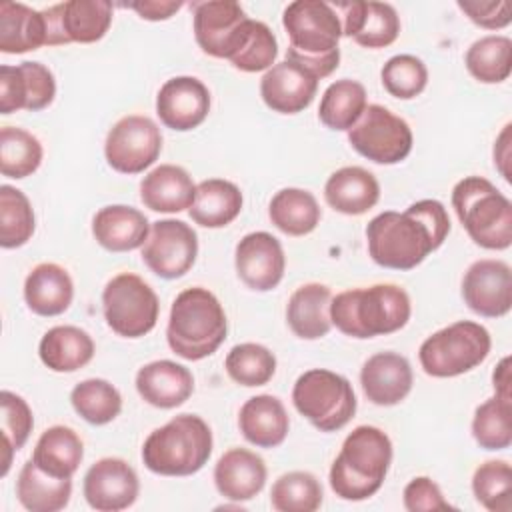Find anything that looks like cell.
I'll return each instance as SVG.
<instances>
[{
	"label": "cell",
	"mask_w": 512,
	"mask_h": 512,
	"mask_svg": "<svg viewBox=\"0 0 512 512\" xmlns=\"http://www.w3.org/2000/svg\"><path fill=\"white\" fill-rule=\"evenodd\" d=\"M450 232V218L442 202L426 198L404 212H382L366 226L370 258L390 270H412L438 250Z\"/></svg>",
	"instance_id": "cell-1"
},
{
	"label": "cell",
	"mask_w": 512,
	"mask_h": 512,
	"mask_svg": "<svg viewBox=\"0 0 512 512\" xmlns=\"http://www.w3.org/2000/svg\"><path fill=\"white\" fill-rule=\"evenodd\" d=\"M282 26L290 38L286 60L302 66L318 80L338 68L342 24L332 4L320 0L290 2L282 14Z\"/></svg>",
	"instance_id": "cell-2"
},
{
	"label": "cell",
	"mask_w": 512,
	"mask_h": 512,
	"mask_svg": "<svg viewBox=\"0 0 512 512\" xmlns=\"http://www.w3.org/2000/svg\"><path fill=\"white\" fill-rule=\"evenodd\" d=\"M412 304L404 288L396 284H374L336 294L330 302V320L346 336L374 338L404 328Z\"/></svg>",
	"instance_id": "cell-3"
},
{
	"label": "cell",
	"mask_w": 512,
	"mask_h": 512,
	"mask_svg": "<svg viewBox=\"0 0 512 512\" xmlns=\"http://www.w3.org/2000/svg\"><path fill=\"white\" fill-rule=\"evenodd\" d=\"M392 464V442L376 426H356L342 442L330 466V488L342 500L360 502L374 496Z\"/></svg>",
	"instance_id": "cell-4"
},
{
	"label": "cell",
	"mask_w": 512,
	"mask_h": 512,
	"mask_svg": "<svg viewBox=\"0 0 512 512\" xmlns=\"http://www.w3.org/2000/svg\"><path fill=\"white\" fill-rule=\"evenodd\" d=\"M228 320L220 300L202 286L182 290L170 308L166 340L170 350L184 360H202L226 340Z\"/></svg>",
	"instance_id": "cell-5"
},
{
	"label": "cell",
	"mask_w": 512,
	"mask_h": 512,
	"mask_svg": "<svg viewBox=\"0 0 512 512\" xmlns=\"http://www.w3.org/2000/svg\"><path fill=\"white\" fill-rule=\"evenodd\" d=\"M212 454V430L196 414H178L152 430L142 446L144 466L160 476H190Z\"/></svg>",
	"instance_id": "cell-6"
},
{
	"label": "cell",
	"mask_w": 512,
	"mask_h": 512,
	"mask_svg": "<svg viewBox=\"0 0 512 512\" xmlns=\"http://www.w3.org/2000/svg\"><path fill=\"white\" fill-rule=\"evenodd\" d=\"M454 212L468 236L486 250L512 244V204L486 178L466 176L452 190Z\"/></svg>",
	"instance_id": "cell-7"
},
{
	"label": "cell",
	"mask_w": 512,
	"mask_h": 512,
	"mask_svg": "<svg viewBox=\"0 0 512 512\" xmlns=\"http://www.w3.org/2000/svg\"><path fill=\"white\" fill-rule=\"evenodd\" d=\"M492 348L490 332L472 320H458L432 336L418 350L420 366L428 376L454 378L480 366Z\"/></svg>",
	"instance_id": "cell-8"
},
{
	"label": "cell",
	"mask_w": 512,
	"mask_h": 512,
	"mask_svg": "<svg viewBox=\"0 0 512 512\" xmlns=\"http://www.w3.org/2000/svg\"><path fill=\"white\" fill-rule=\"evenodd\" d=\"M292 404L320 432H336L356 414V394L350 380L326 368H312L298 376Z\"/></svg>",
	"instance_id": "cell-9"
},
{
	"label": "cell",
	"mask_w": 512,
	"mask_h": 512,
	"mask_svg": "<svg viewBox=\"0 0 512 512\" xmlns=\"http://www.w3.org/2000/svg\"><path fill=\"white\" fill-rule=\"evenodd\" d=\"M102 312L112 332L122 338H140L156 326L160 302L148 282L132 272H122L104 286Z\"/></svg>",
	"instance_id": "cell-10"
},
{
	"label": "cell",
	"mask_w": 512,
	"mask_h": 512,
	"mask_svg": "<svg viewBox=\"0 0 512 512\" xmlns=\"http://www.w3.org/2000/svg\"><path fill=\"white\" fill-rule=\"evenodd\" d=\"M350 146L376 164H398L412 150L408 122L380 104H368L356 124L348 130Z\"/></svg>",
	"instance_id": "cell-11"
},
{
	"label": "cell",
	"mask_w": 512,
	"mask_h": 512,
	"mask_svg": "<svg viewBox=\"0 0 512 512\" xmlns=\"http://www.w3.org/2000/svg\"><path fill=\"white\" fill-rule=\"evenodd\" d=\"M252 18L234 0H208L194 4V38L200 50L212 58L230 60L240 52Z\"/></svg>",
	"instance_id": "cell-12"
},
{
	"label": "cell",
	"mask_w": 512,
	"mask_h": 512,
	"mask_svg": "<svg viewBox=\"0 0 512 512\" xmlns=\"http://www.w3.org/2000/svg\"><path fill=\"white\" fill-rule=\"evenodd\" d=\"M162 152V134L156 122L142 114L120 118L108 132L104 156L120 174H140L150 168Z\"/></svg>",
	"instance_id": "cell-13"
},
{
	"label": "cell",
	"mask_w": 512,
	"mask_h": 512,
	"mask_svg": "<svg viewBox=\"0 0 512 512\" xmlns=\"http://www.w3.org/2000/svg\"><path fill=\"white\" fill-rule=\"evenodd\" d=\"M198 236L190 224L176 218L156 220L142 246L144 264L160 278L184 276L196 262Z\"/></svg>",
	"instance_id": "cell-14"
},
{
	"label": "cell",
	"mask_w": 512,
	"mask_h": 512,
	"mask_svg": "<svg viewBox=\"0 0 512 512\" xmlns=\"http://www.w3.org/2000/svg\"><path fill=\"white\" fill-rule=\"evenodd\" d=\"M46 22V46L70 42L92 44L112 24V4L106 0H68L42 10Z\"/></svg>",
	"instance_id": "cell-15"
},
{
	"label": "cell",
	"mask_w": 512,
	"mask_h": 512,
	"mask_svg": "<svg viewBox=\"0 0 512 512\" xmlns=\"http://www.w3.org/2000/svg\"><path fill=\"white\" fill-rule=\"evenodd\" d=\"M466 306L484 316L500 318L512 308V270L502 260L482 258L468 266L462 278Z\"/></svg>",
	"instance_id": "cell-16"
},
{
	"label": "cell",
	"mask_w": 512,
	"mask_h": 512,
	"mask_svg": "<svg viewBox=\"0 0 512 512\" xmlns=\"http://www.w3.org/2000/svg\"><path fill=\"white\" fill-rule=\"evenodd\" d=\"M84 498L98 512L130 508L140 492L136 470L122 458H100L84 474Z\"/></svg>",
	"instance_id": "cell-17"
},
{
	"label": "cell",
	"mask_w": 512,
	"mask_h": 512,
	"mask_svg": "<svg viewBox=\"0 0 512 512\" xmlns=\"http://www.w3.org/2000/svg\"><path fill=\"white\" fill-rule=\"evenodd\" d=\"M56 96V80L42 62L24 60L16 66H0V112L16 110L38 112L52 104Z\"/></svg>",
	"instance_id": "cell-18"
},
{
	"label": "cell",
	"mask_w": 512,
	"mask_h": 512,
	"mask_svg": "<svg viewBox=\"0 0 512 512\" xmlns=\"http://www.w3.org/2000/svg\"><path fill=\"white\" fill-rule=\"evenodd\" d=\"M234 266L238 278L250 290L268 292L280 284L286 256L276 236L270 232H250L236 244Z\"/></svg>",
	"instance_id": "cell-19"
},
{
	"label": "cell",
	"mask_w": 512,
	"mask_h": 512,
	"mask_svg": "<svg viewBox=\"0 0 512 512\" xmlns=\"http://www.w3.org/2000/svg\"><path fill=\"white\" fill-rule=\"evenodd\" d=\"M210 112V92L194 76H174L166 80L156 96L160 122L176 132L198 128Z\"/></svg>",
	"instance_id": "cell-20"
},
{
	"label": "cell",
	"mask_w": 512,
	"mask_h": 512,
	"mask_svg": "<svg viewBox=\"0 0 512 512\" xmlns=\"http://www.w3.org/2000/svg\"><path fill=\"white\" fill-rule=\"evenodd\" d=\"M332 8L340 16L342 34L364 48H386L400 34V18L386 2H338Z\"/></svg>",
	"instance_id": "cell-21"
},
{
	"label": "cell",
	"mask_w": 512,
	"mask_h": 512,
	"mask_svg": "<svg viewBox=\"0 0 512 512\" xmlns=\"http://www.w3.org/2000/svg\"><path fill=\"white\" fill-rule=\"evenodd\" d=\"M318 90V78L302 66L282 60L268 68L260 80L264 104L278 114H298L306 110Z\"/></svg>",
	"instance_id": "cell-22"
},
{
	"label": "cell",
	"mask_w": 512,
	"mask_h": 512,
	"mask_svg": "<svg viewBox=\"0 0 512 512\" xmlns=\"http://www.w3.org/2000/svg\"><path fill=\"white\" fill-rule=\"evenodd\" d=\"M412 366L398 352H378L360 370L364 396L376 406L400 404L412 390Z\"/></svg>",
	"instance_id": "cell-23"
},
{
	"label": "cell",
	"mask_w": 512,
	"mask_h": 512,
	"mask_svg": "<svg viewBox=\"0 0 512 512\" xmlns=\"http://www.w3.org/2000/svg\"><path fill=\"white\" fill-rule=\"evenodd\" d=\"M266 464L262 456L248 448L226 450L214 466V484L220 496L246 502L258 496L266 484Z\"/></svg>",
	"instance_id": "cell-24"
},
{
	"label": "cell",
	"mask_w": 512,
	"mask_h": 512,
	"mask_svg": "<svg viewBox=\"0 0 512 512\" xmlns=\"http://www.w3.org/2000/svg\"><path fill=\"white\" fill-rule=\"evenodd\" d=\"M136 390L154 408H176L194 392L192 372L172 360H154L136 372Z\"/></svg>",
	"instance_id": "cell-25"
},
{
	"label": "cell",
	"mask_w": 512,
	"mask_h": 512,
	"mask_svg": "<svg viewBox=\"0 0 512 512\" xmlns=\"http://www.w3.org/2000/svg\"><path fill=\"white\" fill-rule=\"evenodd\" d=\"M92 234L96 242L110 252H130L148 240L150 222L134 206L112 204L100 208L92 218Z\"/></svg>",
	"instance_id": "cell-26"
},
{
	"label": "cell",
	"mask_w": 512,
	"mask_h": 512,
	"mask_svg": "<svg viewBox=\"0 0 512 512\" xmlns=\"http://www.w3.org/2000/svg\"><path fill=\"white\" fill-rule=\"evenodd\" d=\"M196 198L192 176L176 164H160L140 182V200L152 212L174 214L190 210Z\"/></svg>",
	"instance_id": "cell-27"
},
{
	"label": "cell",
	"mask_w": 512,
	"mask_h": 512,
	"mask_svg": "<svg viewBox=\"0 0 512 512\" xmlns=\"http://www.w3.org/2000/svg\"><path fill=\"white\" fill-rule=\"evenodd\" d=\"M238 428L250 444L258 448H276L286 440L290 420L280 398L258 394L242 404Z\"/></svg>",
	"instance_id": "cell-28"
},
{
	"label": "cell",
	"mask_w": 512,
	"mask_h": 512,
	"mask_svg": "<svg viewBox=\"0 0 512 512\" xmlns=\"http://www.w3.org/2000/svg\"><path fill=\"white\" fill-rule=\"evenodd\" d=\"M380 184L362 166H344L330 174L324 184V200L330 208L346 216H360L376 206Z\"/></svg>",
	"instance_id": "cell-29"
},
{
	"label": "cell",
	"mask_w": 512,
	"mask_h": 512,
	"mask_svg": "<svg viewBox=\"0 0 512 512\" xmlns=\"http://www.w3.org/2000/svg\"><path fill=\"white\" fill-rule=\"evenodd\" d=\"M74 298V282L66 268L42 262L24 280L26 306L38 316H58L66 312Z\"/></svg>",
	"instance_id": "cell-30"
},
{
	"label": "cell",
	"mask_w": 512,
	"mask_h": 512,
	"mask_svg": "<svg viewBox=\"0 0 512 512\" xmlns=\"http://www.w3.org/2000/svg\"><path fill=\"white\" fill-rule=\"evenodd\" d=\"M332 294L326 284L308 282L296 288L286 306V322L302 340H318L332 328L330 320Z\"/></svg>",
	"instance_id": "cell-31"
},
{
	"label": "cell",
	"mask_w": 512,
	"mask_h": 512,
	"mask_svg": "<svg viewBox=\"0 0 512 512\" xmlns=\"http://www.w3.org/2000/svg\"><path fill=\"white\" fill-rule=\"evenodd\" d=\"M94 350V340L86 330L64 324L50 328L42 336L38 356L54 372H76L92 360Z\"/></svg>",
	"instance_id": "cell-32"
},
{
	"label": "cell",
	"mask_w": 512,
	"mask_h": 512,
	"mask_svg": "<svg viewBox=\"0 0 512 512\" xmlns=\"http://www.w3.org/2000/svg\"><path fill=\"white\" fill-rule=\"evenodd\" d=\"M84 458V444L70 426L46 428L32 452V462L54 478H72Z\"/></svg>",
	"instance_id": "cell-33"
},
{
	"label": "cell",
	"mask_w": 512,
	"mask_h": 512,
	"mask_svg": "<svg viewBox=\"0 0 512 512\" xmlns=\"http://www.w3.org/2000/svg\"><path fill=\"white\" fill-rule=\"evenodd\" d=\"M46 46V22L42 12L22 2L0 4V52L24 54Z\"/></svg>",
	"instance_id": "cell-34"
},
{
	"label": "cell",
	"mask_w": 512,
	"mask_h": 512,
	"mask_svg": "<svg viewBox=\"0 0 512 512\" xmlns=\"http://www.w3.org/2000/svg\"><path fill=\"white\" fill-rule=\"evenodd\" d=\"M242 210L240 188L224 178H208L196 186L190 218L204 228H224Z\"/></svg>",
	"instance_id": "cell-35"
},
{
	"label": "cell",
	"mask_w": 512,
	"mask_h": 512,
	"mask_svg": "<svg viewBox=\"0 0 512 512\" xmlns=\"http://www.w3.org/2000/svg\"><path fill=\"white\" fill-rule=\"evenodd\" d=\"M16 496L30 512H58L70 502L72 478H54L42 472L30 458L18 474Z\"/></svg>",
	"instance_id": "cell-36"
},
{
	"label": "cell",
	"mask_w": 512,
	"mask_h": 512,
	"mask_svg": "<svg viewBox=\"0 0 512 512\" xmlns=\"http://www.w3.org/2000/svg\"><path fill=\"white\" fill-rule=\"evenodd\" d=\"M268 216L280 232L288 236H306L320 224L322 212L312 192L302 188H282L272 196Z\"/></svg>",
	"instance_id": "cell-37"
},
{
	"label": "cell",
	"mask_w": 512,
	"mask_h": 512,
	"mask_svg": "<svg viewBox=\"0 0 512 512\" xmlns=\"http://www.w3.org/2000/svg\"><path fill=\"white\" fill-rule=\"evenodd\" d=\"M366 88L358 80L342 78L332 82L322 98L318 108L320 122L330 130H350L366 108Z\"/></svg>",
	"instance_id": "cell-38"
},
{
	"label": "cell",
	"mask_w": 512,
	"mask_h": 512,
	"mask_svg": "<svg viewBox=\"0 0 512 512\" xmlns=\"http://www.w3.org/2000/svg\"><path fill=\"white\" fill-rule=\"evenodd\" d=\"M466 68L482 84H500L512 72V40L490 34L470 44L466 50Z\"/></svg>",
	"instance_id": "cell-39"
},
{
	"label": "cell",
	"mask_w": 512,
	"mask_h": 512,
	"mask_svg": "<svg viewBox=\"0 0 512 512\" xmlns=\"http://www.w3.org/2000/svg\"><path fill=\"white\" fill-rule=\"evenodd\" d=\"M70 404L82 420L94 426H102L120 414L122 396L118 388L108 380L88 378L72 388Z\"/></svg>",
	"instance_id": "cell-40"
},
{
	"label": "cell",
	"mask_w": 512,
	"mask_h": 512,
	"mask_svg": "<svg viewBox=\"0 0 512 512\" xmlns=\"http://www.w3.org/2000/svg\"><path fill=\"white\" fill-rule=\"evenodd\" d=\"M40 140L24 128L2 126L0 130V172L6 178L22 180L42 164Z\"/></svg>",
	"instance_id": "cell-41"
},
{
	"label": "cell",
	"mask_w": 512,
	"mask_h": 512,
	"mask_svg": "<svg viewBox=\"0 0 512 512\" xmlns=\"http://www.w3.org/2000/svg\"><path fill=\"white\" fill-rule=\"evenodd\" d=\"M34 210L28 196L8 184L0 186V246L20 248L34 234Z\"/></svg>",
	"instance_id": "cell-42"
},
{
	"label": "cell",
	"mask_w": 512,
	"mask_h": 512,
	"mask_svg": "<svg viewBox=\"0 0 512 512\" xmlns=\"http://www.w3.org/2000/svg\"><path fill=\"white\" fill-rule=\"evenodd\" d=\"M322 484L304 470L282 474L270 490V504L278 512H314L322 504Z\"/></svg>",
	"instance_id": "cell-43"
},
{
	"label": "cell",
	"mask_w": 512,
	"mask_h": 512,
	"mask_svg": "<svg viewBox=\"0 0 512 512\" xmlns=\"http://www.w3.org/2000/svg\"><path fill=\"white\" fill-rule=\"evenodd\" d=\"M228 376L240 386H264L276 372V356L262 344L244 342L230 348L224 360Z\"/></svg>",
	"instance_id": "cell-44"
},
{
	"label": "cell",
	"mask_w": 512,
	"mask_h": 512,
	"mask_svg": "<svg viewBox=\"0 0 512 512\" xmlns=\"http://www.w3.org/2000/svg\"><path fill=\"white\" fill-rule=\"evenodd\" d=\"M472 436L484 450H504L512 444V400L498 396L482 402L472 418Z\"/></svg>",
	"instance_id": "cell-45"
},
{
	"label": "cell",
	"mask_w": 512,
	"mask_h": 512,
	"mask_svg": "<svg viewBox=\"0 0 512 512\" xmlns=\"http://www.w3.org/2000/svg\"><path fill=\"white\" fill-rule=\"evenodd\" d=\"M472 492L490 512L512 510V468L506 460H488L474 470Z\"/></svg>",
	"instance_id": "cell-46"
},
{
	"label": "cell",
	"mask_w": 512,
	"mask_h": 512,
	"mask_svg": "<svg viewBox=\"0 0 512 512\" xmlns=\"http://www.w3.org/2000/svg\"><path fill=\"white\" fill-rule=\"evenodd\" d=\"M0 408H2L0 422H2V442H4L2 476H6L12 462V452L20 450L26 444L34 428V418L28 402L10 390L0 392Z\"/></svg>",
	"instance_id": "cell-47"
},
{
	"label": "cell",
	"mask_w": 512,
	"mask_h": 512,
	"mask_svg": "<svg viewBox=\"0 0 512 512\" xmlns=\"http://www.w3.org/2000/svg\"><path fill=\"white\" fill-rule=\"evenodd\" d=\"M384 90L400 100H412L424 92L428 84L426 64L412 54L392 56L380 72Z\"/></svg>",
	"instance_id": "cell-48"
},
{
	"label": "cell",
	"mask_w": 512,
	"mask_h": 512,
	"mask_svg": "<svg viewBox=\"0 0 512 512\" xmlns=\"http://www.w3.org/2000/svg\"><path fill=\"white\" fill-rule=\"evenodd\" d=\"M278 42L268 24L252 20L250 34L236 56L230 58L232 66L242 72H262L276 64Z\"/></svg>",
	"instance_id": "cell-49"
},
{
	"label": "cell",
	"mask_w": 512,
	"mask_h": 512,
	"mask_svg": "<svg viewBox=\"0 0 512 512\" xmlns=\"http://www.w3.org/2000/svg\"><path fill=\"white\" fill-rule=\"evenodd\" d=\"M404 508L408 512H438V510H452L454 506L448 504L440 486L428 476L412 478L404 488Z\"/></svg>",
	"instance_id": "cell-50"
},
{
	"label": "cell",
	"mask_w": 512,
	"mask_h": 512,
	"mask_svg": "<svg viewBox=\"0 0 512 512\" xmlns=\"http://www.w3.org/2000/svg\"><path fill=\"white\" fill-rule=\"evenodd\" d=\"M458 8L480 28L498 30L512 22V6L506 0H458Z\"/></svg>",
	"instance_id": "cell-51"
},
{
	"label": "cell",
	"mask_w": 512,
	"mask_h": 512,
	"mask_svg": "<svg viewBox=\"0 0 512 512\" xmlns=\"http://www.w3.org/2000/svg\"><path fill=\"white\" fill-rule=\"evenodd\" d=\"M126 6L134 12H138L140 18L158 22V20H168L170 16H174L184 4L182 2H164V0H140V2H130Z\"/></svg>",
	"instance_id": "cell-52"
},
{
	"label": "cell",
	"mask_w": 512,
	"mask_h": 512,
	"mask_svg": "<svg viewBox=\"0 0 512 512\" xmlns=\"http://www.w3.org/2000/svg\"><path fill=\"white\" fill-rule=\"evenodd\" d=\"M510 128H512V124H506L494 142V166L498 168V172L504 176L506 182L512 180V176H510Z\"/></svg>",
	"instance_id": "cell-53"
},
{
	"label": "cell",
	"mask_w": 512,
	"mask_h": 512,
	"mask_svg": "<svg viewBox=\"0 0 512 512\" xmlns=\"http://www.w3.org/2000/svg\"><path fill=\"white\" fill-rule=\"evenodd\" d=\"M492 382H494V390H496L498 398L512 400V392H510V356L500 360V364L496 366V370L492 374Z\"/></svg>",
	"instance_id": "cell-54"
}]
</instances>
